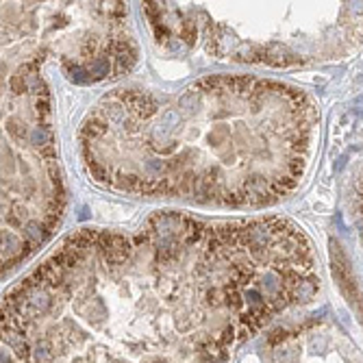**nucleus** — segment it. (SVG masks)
<instances>
[{"label":"nucleus","instance_id":"obj_1","mask_svg":"<svg viewBox=\"0 0 363 363\" xmlns=\"http://www.w3.org/2000/svg\"><path fill=\"white\" fill-rule=\"evenodd\" d=\"M318 289L315 248L283 216L83 228L3 296L0 363H230Z\"/></svg>","mask_w":363,"mask_h":363},{"label":"nucleus","instance_id":"obj_2","mask_svg":"<svg viewBox=\"0 0 363 363\" xmlns=\"http://www.w3.org/2000/svg\"><path fill=\"white\" fill-rule=\"evenodd\" d=\"M320 111L263 77L198 79L174 94L120 87L79 128L85 174L113 194L211 209H266L301 187Z\"/></svg>","mask_w":363,"mask_h":363},{"label":"nucleus","instance_id":"obj_3","mask_svg":"<svg viewBox=\"0 0 363 363\" xmlns=\"http://www.w3.org/2000/svg\"><path fill=\"white\" fill-rule=\"evenodd\" d=\"M155 42L216 61L303 68L363 48V3H144Z\"/></svg>","mask_w":363,"mask_h":363},{"label":"nucleus","instance_id":"obj_4","mask_svg":"<svg viewBox=\"0 0 363 363\" xmlns=\"http://www.w3.org/2000/svg\"><path fill=\"white\" fill-rule=\"evenodd\" d=\"M46 61L35 48L3 46V277L52 240L68 203Z\"/></svg>","mask_w":363,"mask_h":363},{"label":"nucleus","instance_id":"obj_5","mask_svg":"<svg viewBox=\"0 0 363 363\" xmlns=\"http://www.w3.org/2000/svg\"><path fill=\"white\" fill-rule=\"evenodd\" d=\"M3 46L35 48L77 83L118 79L140 57L126 3H3Z\"/></svg>","mask_w":363,"mask_h":363},{"label":"nucleus","instance_id":"obj_6","mask_svg":"<svg viewBox=\"0 0 363 363\" xmlns=\"http://www.w3.org/2000/svg\"><path fill=\"white\" fill-rule=\"evenodd\" d=\"M354 209H357L359 228H361V233H363V170L359 172V179L354 183Z\"/></svg>","mask_w":363,"mask_h":363}]
</instances>
